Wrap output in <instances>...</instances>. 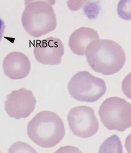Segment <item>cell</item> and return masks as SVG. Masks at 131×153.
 <instances>
[{"instance_id": "4", "label": "cell", "mask_w": 131, "mask_h": 153, "mask_svg": "<svg viewBox=\"0 0 131 153\" xmlns=\"http://www.w3.org/2000/svg\"><path fill=\"white\" fill-rule=\"evenodd\" d=\"M71 96L81 102L94 103L104 95L107 87L104 80L86 71L77 72L68 85Z\"/></svg>"}, {"instance_id": "16", "label": "cell", "mask_w": 131, "mask_h": 153, "mask_svg": "<svg viewBox=\"0 0 131 153\" xmlns=\"http://www.w3.org/2000/svg\"><path fill=\"white\" fill-rule=\"evenodd\" d=\"M125 146L128 153H131V134L127 137Z\"/></svg>"}, {"instance_id": "7", "label": "cell", "mask_w": 131, "mask_h": 153, "mask_svg": "<svg viewBox=\"0 0 131 153\" xmlns=\"http://www.w3.org/2000/svg\"><path fill=\"white\" fill-rule=\"evenodd\" d=\"M5 110L12 118H26L33 112L37 101L32 91L24 88L13 91L7 96Z\"/></svg>"}, {"instance_id": "17", "label": "cell", "mask_w": 131, "mask_h": 153, "mask_svg": "<svg viewBox=\"0 0 131 153\" xmlns=\"http://www.w3.org/2000/svg\"><path fill=\"white\" fill-rule=\"evenodd\" d=\"M5 29V24L4 20L0 18V42L3 36Z\"/></svg>"}, {"instance_id": "9", "label": "cell", "mask_w": 131, "mask_h": 153, "mask_svg": "<svg viewBox=\"0 0 131 153\" xmlns=\"http://www.w3.org/2000/svg\"><path fill=\"white\" fill-rule=\"evenodd\" d=\"M4 73L12 80L25 78L28 76L31 70L29 58L24 53L14 51L5 57L3 63Z\"/></svg>"}, {"instance_id": "5", "label": "cell", "mask_w": 131, "mask_h": 153, "mask_svg": "<svg viewBox=\"0 0 131 153\" xmlns=\"http://www.w3.org/2000/svg\"><path fill=\"white\" fill-rule=\"evenodd\" d=\"M101 121L110 130L122 132L131 126V104L118 97L103 101L99 111Z\"/></svg>"}, {"instance_id": "18", "label": "cell", "mask_w": 131, "mask_h": 153, "mask_svg": "<svg viewBox=\"0 0 131 153\" xmlns=\"http://www.w3.org/2000/svg\"><path fill=\"white\" fill-rule=\"evenodd\" d=\"M0 153H1V152H0Z\"/></svg>"}, {"instance_id": "10", "label": "cell", "mask_w": 131, "mask_h": 153, "mask_svg": "<svg viewBox=\"0 0 131 153\" xmlns=\"http://www.w3.org/2000/svg\"><path fill=\"white\" fill-rule=\"evenodd\" d=\"M99 39V35L95 30L82 27L76 30L71 35L69 45L71 50L75 54L85 56L90 45Z\"/></svg>"}, {"instance_id": "6", "label": "cell", "mask_w": 131, "mask_h": 153, "mask_svg": "<svg viewBox=\"0 0 131 153\" xmlns=\"http://www.w3.org/2000/svg\"><path fill=\"white\" fill-rule=\"evenodd\" d=\"M69 128L76 136L88 138L95 134L99 123L93 109L86 106L72 108L67 116Z\"/></svg>"}, {"instance_id": "8", "label": "cell", "mask_w": 131, "mask_h": 153, "mask_svg": "<svg viewBox=\"0 0 131 153\" xmlns=\"http://www.w3.org/2000/svg\"><path fill=\"white\" fill-rule=\"evenodd\" d=\"M65 49L59 38L50 37L37 41L33 53L38 62L43 65H59L61 62Z\"/></svg>"}, {"instance_id": "13", "label": "cell", "mask_w": 131, "mask_h": 153, "mask_svg": "<svg viewBox=\"0 0 131 153\" xmlns=\"http://www.w3.org/2000/svg\"><path fill=\"white\" fill-rule=\"evenodd\" d=\"M8 153H37L36 150L26 143L16 142L9 149Z\"/></svg>"}, {"instance_id": "12", "label": "cell", "mask_w": 131, "mask_h": 153, "mask_svg": "<svg viewBox=\"0 0 131 153\" xmlns=\"http://www.w3.org/2000/svg\"><path fill=\"white\" fill-rule=\"evenodd\" d=\"M117 11L121 18L131 20V0H121L117 5Z\"/></svg>"}, {"instance_id": "11", "label": "cell", "mask_w": 131, "mask_h": 153, "mask_svg": "<svg viewBox=\"0 0 131 153\" xmlns=\"http://www.w3.org/2000/svg\"><path fill=\"white\" fill-rule=\"evenodd\" d=\"M98 153H123L119 138L114 135L105 140L100 147Z\"/></svg>"}, {"instance_id": "1", "label": "cell", "mask_w": 131, "mask_h": 153, "mask_svg": "<svg viewBox=\"0 0 131 153\" xmlns=\"http://www.w3.org/2000/svg\"><path fill=\"white\" fill-rule=\"evenodd\" d=\"M85 56L93 70L106 76L119 72L126 61L122 47L108 39H99L93 42L87 48Z\"/></svg>"}, {"instance_id": "15", "label": "cell", "mask_w": 131, "mask_h": 153, "mask_svg": "<svg viewBox=\"0 0 131 153\" xmlns=\"http://www.w3.org/2000/svg\"><path fill=\"white\" fill-rule=\"evenodd\" d=\"M54 153H83L77 147L70 146L61 147Z\"/></svg>"}, {"instance_id": "14", "label": "cell", "mask_w": 131, "mask_h": 153, "mask_svg": "<svg viewBox=\"0 0 131 153\" xmlns=\"http://www.w3.org/2000/svg\"><path fill=\"white\" fill-rule=\"evenodd\" d=\"M122 90L124 94L131 99V72L124 79L122 83Z\"/></svg>"}, {"instance_id": "3", "label": "cell", "mask_w": 131, "mask_h": 153, "mask_svg": "<svg viewBox=\"0 0 131 153\" xmlns=\"http://www.w3.org/2000/svg\"><path fill=\"white\" fill-rule=\"evenodd\" d=\"M25 5L22 22L27 33L39 38L55 29L57 17L50 1H28Z\"/></svg>"}, {"instance_id": "2", "label": "cell", "mask_w": 131, "mask_h": 153, "mask_svg": "<svg viewBox=\"0 0 131 153\" xmlns=\"http://www.w3.org/2000/svg\"><path fill=\"white\" fill-rule=\"evenodd\" d=\"M63 121L54 112L43 111L37 114L27 126L28 137L39 147L50 148L57 146L65 137Z\"/></svg>"}]
</instances>
